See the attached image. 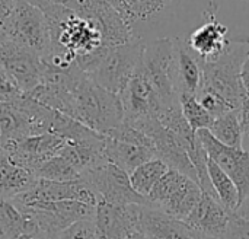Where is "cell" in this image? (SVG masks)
Instances as JSON below:
<instances>
[{"label": "cell", "instance_id": "1", "mask_svg": "<svg viewBox=\"0 0 249 239\" xmlns=\"http://www.w3.org/2000/svg\"><path fill=\"white\" fill-rule=\"evenodd\" d=\"M125 20L133 37L143 42L187 37L216 19L217 0H107Z\"/></svg>", "mask_w": 249, "mask_h": 239}, {"label": "cell", "instance_id": "2", "mask_svg": "<svg viewBox=\"0 0 249 239\" xmlns=\"http://www.w3.org/2000/svg\"><path fill=\"white\" fill-rule=\"evenodd\" d=\"M248 54L247 45L231 42L217 60L201 61L203 82L197 99L214 118L241 110L248 92L241 79V69Z\"/></svg>", "mask_w": 249, "mask_h": 239}, {"label": "cell", "instance_id": "3", "mask_svg": "<svg viewBox=\"0 0 249 239\" xmlns=\"http://www.w3.org/2000/svg\"><path fill=\"white\" fill-rule=\"evenodd\" d=\"M73 120L107 137L124 123V111L118 95L96 85L88 74L80 76L71 89Z\"/></svg>", "mask_w": 249, "mask_h": 239}, {"label": "cell", "instance_id": "4", "mask_svg": "<svg viewBox=\"0 0 249 239\" xmlns=\"http://www.w3.org/2000/svg\"><path fill=\"white\" fill-rule=\"evenodd\" d=\"M143 50L144 42L140 39L107 47L101 60L88 76L101 88L120 95L136 73L143 57Z\"/></svg>", "mask_w": 249, "mask_h": 239}, {"label": "cell", "instance_id": "5", "mask_svg": "<svg viewBox=\"0 0 249 239\" xmlns=\"http://www.w3.org/2000/svg\"><path fill=\"white\" fill-rule=\"evenodd\" d=\"M201 196L203 190L197 181L169 168L147 199L153 209L184 222L194 210Z\"/></svg>", "mask_w": 249, "mask_h": 239}, {"label": "cell", "instance_id": "6", "mask_svg": "<svg viewBox=\"0 0 249 239\" xmlns=\"http://www.w3.org/2000/svg\"><path fill=\"white\" fill-rule=\"evenodd\" d=\"M1 28L9 41L35 51L42 58L48 54L50 26L45 13L39 7L18 0Z\"/></svg>", "mask_w": 249, "mask_h": 239}, {"label": "cell", "instance_id": "7", "mask_svg": "<svg viewBox=\"0 0 249 239\" xmlns=\"http://www.w3.org/2000/svg\"><path fill=\"white\" fill-rule=\"evenodd\" d=\"M82 180H85L92 187L99 202L120 206L137 204L152 207L150 202L146 197L136 193L131 185L130 175L109 162H104L95 166L93 169L86 172Z\"/></svg>", "mask_w": 249, "mask_h": 239}, {"label": "cell", "instance_id": "8", "mask_svg": "<svg viewBox=\"0 0 249 239\" xmlns=\"http://www.w3.org/2000/svg\"><path fill=\"white\" fill-rule=\"evenodd\" d=\"M61 4L92 20L101 31L105 47H115L136 39L123 16L107 0H63Z\"/></svg>", "mask_w": 249, "mask_h": 239}, {"label": "cell", "instance_id": "9", "mask_svg": "<svg viewBox=\"0 0 249 239\" xmlns=\"http://www.w3.org/2000/svg\"><path fill=\"white\" fill-rule=\"evenodd\" d=\"M16 206H29L35 203L80 202L96 207L99 199L85 180L76 181H50L38 178L31 190L12 200Z\"/></svg>", "mask_w": 249, "mask_h": 239}, {"label": "cell", "instance_id": "10", "mask_svg": "<svg viewBox=\"0 0 249 239\" xmlns=\"http://www.w3.org/2000/svg\"><path fill=\"white\" fill-rule=\"evenodd\" d=\"M63 143L64 140L61 137L44 133L16 140H1L0 149L10 158L12 162L36 177L38 171L60 150Z\"/></svg>", "mask_w": 249, "mask_h": 239}, {"label": "cell", "instance_id": "11", "mask_svg": "<svg viewBox=\"0 0 249 239\" xmlns=\"http://www.w3.org/2000/svg\"><path fill=\"white\" fill-rule=\"evenodd\" d=\"M196 134L201 142L207 156L216 162L235 183L239 191L241 203L247 200L249 197V152L220 143L209 130H200Z\"/></svg>", "mask_w": 249, "mask_h": 239}, {"label": "cell", "instance_id": "12", "mask_svg": "<svg viewBox=\"0 0 249 239\" xmlns=\"http://www.w3.org/2000/svg\"><path fill=\"white\" fill-rule=\"evenodd\" d=\"M0 66L12 76L22 93L35 89L44 74V60L35 51L6 39L0 48Z\"/></svg>", "mask_w": 249, "mask_h": 239}, {"label": "cell", "instance_id": "13", "mask_svg": "<svg viewBox=\"0 0 249 239\" xmlns=\"http://www.w3.org/2000/svg\"><path fill=\"white\" fill-rule=\"evenodd\" d=\"M137 204L120 206L98 202L95 207V232L98 239H127L139 234Z\"/></svg>", "mask_w": 249, "mask_h": 239}, {"label": "cell", "instance_id": "14", "mask_svg": "<svg viewBox=\"0 0 249 239\" xmlns=\"http://www.w3.org/2000/svg\"><path fill=\"white\" fill-rule=\"evenodd\" d=\"M231 213L214 196L203 193L200 202L184 221L197 239H225Z\"/></svg>", "mask_w": 249, "mask_h": 239}, {"label": "cell", "instance_id": "15", "mask_svg": "<svg viewBox=\"0 0 249 239\" xmlns=\"http://www.w3.org/2000/svg\"><path fill=\"white\" fill-rule=\"evenodd\" d=\"M229 38V28L213 19L194 29L185 42L200 61H214L231 47Z\"/></svg>", "mask_w": 249, "mask_h": 239}, {"label": "cell", "instance_id": "16", "mask_svg": "<svg viewBox=\"0 0 249 239\" xmlns=\"http://www.w3.org/2000/svg\"><path fill=\"white\" fill-rule=\"evenodd\" d=\"M139 232L149 239H197L182 221L149 206L139 209Z\"/></svg>", "mask_w": 249, "mask_h": 239}, {"label": "cell", "instance_id": "17", "mask_svg": "<svg viewBox=\"0 0 249 239\" xmlns=\"http://www.w3.org/2000/svg\"><path fill=\"white\" fill-rule=\"evenodd\" d=\"M104 156L107 162L118 166L120 169H123L130 175L140 165L146 164L147 161L156 159V152L155 147L152 146L128 143L112 137H105Z\"/></svg>", "mask_w": 249, "mask_h": 239}, {"label": "cell", "instance_id": "18", "mask_svg": "<svg viewBox=\"0 0 249 239\" xmlns=\"http://www.w3.org/2000/svg\"><path fill=\"white\" fill-rule=\"evenodd\" d=\"M177 50V72L179 93H198L203 82V67L198 57L188 48L185 39H174Z\"/></svg>", "mask_w": 249, "mask_h": 239}, {"label": "cell", "instance_id": "19", "mask_svg": "<svg viewBox=\"0 0 249 239\" xmlns=\"http://www.w3.org/2000/svg\"><path fill=\"white\" fill-rule=\"evenodd\" d=\"M36 180L34 174L12 162L0 149V199L13 200L31 190Z\"/></svg>", "mask_w": 249, "mask_h": 239}, {"label": "cell", "instance_id": "20", "mask_svg": "<svg viewBox=\"0 0 249 239\" xmlns=\"http://www.w3.org/2000/svg\"><path fill=\"white\" fill-rule=\"evenodd\" d=\"M16 96L0 99V142L32 136L29 120L18 107Z\"/></svg>", "mask_w": 249, "mask_h": 239}, {"label": "cell", "instance_id": "21", "mask_svg": "<svg viewBox=\"0 0 249 239\" xmlns=\"http://www.w3.org/2000/svg\"><path fill=\"white\" fill-rule=\"evenodd\" d=\"M207 172H209V180L213 185L217 200L229 212L235 213L241 206V197H239V191H238L235 183L210 158L207 159Z\"/></svg>", "mask_w": 249, "mask_h": 239}, {"label": "cell", "instance_id": "22", "mask_svg": "<svg viewBox=\"0 0 249 239\" xmlns=\"http://www.w3.org/2000/svg\"><path fill=\"white\" fill-rule=\"evenodd\" d=\"M209 131L220 143L231 146V147L244 149L242 147L244 131H242V124H241V110L231 111V112L216 117Z\"/></svg>", "mask_w": 249, "mask_h": 239}, {"label": "cell", "instance_id": "23", "mask_svg": "<svg viewBox=\"0 0 249 239\" xmlns=\"http://www.w3.org/2000/svg\"><path fill=\"white\" fill-rule=\"evenodd\" d=\"M28 218L12 200L0 199V237L3 239H23Z\"/></svg>", "mask_w": 249, "mask_h": 239}, {"label": "cell", "instance_id": "24", "mask_svg": "<svg viewBox=\"0 0 249 239\" xmlns=\"http://www.w3.org/2000/svg\"><path fill=\"white\" fill-rule=\"evenodd\" d=\"M169 166L160 159H152L146 164L140 165L130 174V181L136 193L143 197H149L155 185L160 181V178L168 172ZM149 200V199H147Z\"/></svg>", "mask_w": 249, "mask_h": 239}, {"label": "cell", "instance_id": "25", "mask_svg": "<svg viewBox=\"0 0 249 239\" xmlns=\"http://www.w3.org/2000/svg\"><path fill=\"white\" fill-rule=\"evenodd\" d=\"M179 102H181L182 115L194 133H197L200 130H209L210 129L214 117L200 104V101L197 99L196 95L182 93L179 96Z\"/></svg>", "mask_w": 249, "mask_h": 239}, {"label": "cell", "instance_id": "26", "mask_svg": "<svg viewBox=\"0 0 249 239\" xmlns=\"http://www.w3.org/2000/svg\"><path fill=\"white\" fill-rule=\"evenodd\" d=\"M36 178L50 180V181H76L82 180L79 172L73 168V165L60 153L57 152L44 166L38 171Z\"/></svg>", "mask_w": 249, "mask_h": 239}, {"label": "cell", "instance_id": "27", "mask_svg": "<svg viewBox=\"0 0 249 239\" xmlns=\"http://www.w3.org/2000/svg\"><path fill=\"white\" fill-rule=\"evenodd\" d=\"M58 239H98L95 232V223L93 219L80 221L64 229Z\"/></svg>", "mask_w": 249, "mask_h": 239}, {"label": "cell", "instance_id": "28", "mask_svg": "<svg viewBox=\"0 0 249 239\" xmlns=\"http://www.w3.org/2000/svg\"><path fill=\"white\" fill-rule=\"evenodd\" d=\"M225 239H249V221L236 213H231L229 229Z\"/></svg>", "mask_w": 249, "mask_h": 239}, {"label": "cell", "instance_id": "29", "mask_svg": "<svg viewBox=\"0 0 249 239\" xmlns=\"http://www.w3.org/2000/svg\"><path fill=\"white\" fill-rule=\"evenodd\" d=\"M20 89L16 85V82L12 79V76L0 66V99L4 98H13L16 95H20Z\"/></svg>", "mask_w": 249, "mask_h": 239}, {"label": "cell", "instance_id": "30", "mask_svg": "<svg viewBox=\"0 0 249 239\" xmlns=\"http://www.w3.org/2000/svg\"><path fill=\"white\" fill-rule=\"evenodd\" d=\"M241 124H242V131L244 137H249V91L247 92V96L242 102L241 107Z\"/></svg>", "mask_w": 249, "mask_h": 239}, {"label": "cell", "instance_id": "31", "mask_svg": "<svg viewBox=\"0 0 249 239\" xmlns=\"http://www.w3.org/2000/svg\"><path fill=\"white\" fill-rule=\"evenodd\" d=\"M18 0H0V26H3L4 20L13 10Z\"/></svg>", "mask_w": 249, "mask_h": 239}, {"label": "cell", "instance_id": "32", "mask_svg": "<svg viewBox=\"0 0 249 239\" xmlns=\"http://www.w3.org/2000/svg\"><path fill=\"white\" fill-rule=\"evenodd\" d=\"M241 79H242V83H244L245 89L249 91V54L248 57L245 58L244 64H242V69H241Z\"/></svg>", "mask_w": 249, "mask_h": 239}, {"label": "cell", "instance_id": "33", "mask_svg": "<svg viewBox=\"0 0 249 239\" xmlns=\"http://www.w3.org/2000/svg\"><path fill=\"white\" fill-rule=\"evenodd\" d=\"M25 1H28V3L39 7L41 10H44L45 7H48L51 4H61L63 3V0H25Z\"/></svg>", "mask_w": 249, "mask_h": 239}, {"label": "cell", "instance_id": "34", "mask_svg": "<svg viewBox=\"0 0 249 239\" xmlns=\"http://www.w3.org/2000/svg\"><path fill=\"white\" fill-rule=\"evenodd\" d=\"M229 41L232 44H244L249 48V34H238L229 38Z\"/></svg>", "mask_w": 249, "mask_h": 239}, {"label": "cell", "instance_id": "35", "mask_svg": "<svg viewBox=\"0 0 249 239\" xmlns=\"http://www.w3.org/2000/svg\"><path fill=\"white\" fill-rule=\"evenodd\" d=\"M235 213H236V215H239L241 218H244V219L249 221V197L247 199V200H244V202L241 203L239 209H238Z\"/></svg>", "mask_w": 249, "mask_h": 239}, {"label": "cell", "instance_id": "36", "mask_svg": "<svg viewBox=\"0 0 249 239\" xmlns=\"http://www.w3.org/2000/svg\"><path fill=\"white\" fill-rule=\"evenodd\" d=\"M7 39V37H6V34H4V31H3V28L0 26V48H1V45L4 44V41Z\"/></svg>", "mask_w": 249, "mask_h": 239}, {"label": "cell", "instance_id": "37", "mask_svg": "<svg viewBox=\"0 0 249 239\" xmlns=\"http://www.w3.org/2000/svg\"><path fill=\"white\" fill-rule=\"evenodd\" d=\"M127 239H149V238H147V237H144L143 234H140V232H139V234H134V235H131L130 238H127Z\"/></svg>", "mask_w": 249, "mask_h": 239}, {"label": "cell", "instance_id": "38", "mask_svg": "<svg viewBox=\"0 0 249 239\" xmlns=\"http://www.w3.org/2000/svg\"><path fill=\"white\" fill-rule=\"evenodd\" d=\"M0 239H3V238H1V237H0Z\"/></svg>", "mask_w": 249, "mask_h": 239}]
</instances>
